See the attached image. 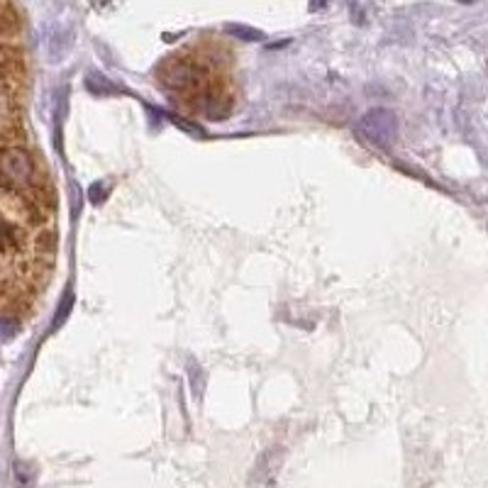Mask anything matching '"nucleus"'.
Returning a JSON list of instances; mask_svg holds the SVG:
<instances>
[{"label": "nucleus", "mask_w": 488, "mask_h": 488, "mask_svg": "<svg viewBox=\"0 0 488 488\" xmlns=\"http://www.w3.org/2000/svg\"><path fill=\"white\" fill-rule=\"evenodd\" d=\"M159 81L169 91L176 93H208V74L200 64L191 61L188 56H171L159 69Z\"/></svg>", "instance_id": "1"}, {"label": "nucleus", "mask_w": 488, "mask_h": 488, "mask_svg": "<svg viewBox=\"0 0 488 488\" xmlns=\"http://www.w3.org/2000/svg\"><path fill=\"white\" fill-rule=\"evenodd\" d=\"M34 183V161L20 147H6L0 151V191L25 193Z\"/></svg>", "instance_id": "2"}, {"label": "nucleus", "mask_w": 488, "mask_h": 488, "mask_svg": "<svg viewBox=\"0 0 488 488\" xmlns=\"http://www.w3.org/2000/svg\"><path fill=\"white\" fill-rule=\"evenodd\" d=\"M357 132L376 147H391L398 140V118L386 107H374L359 118Z\"/></svg>", "instance_id": "3"}, {"label": "nucleus", "mask_w": 488, "mask_h": 488, "mask_svg": "<svg viewBox=\"0 0 488 488\" xmlns=\"http://www.w3.org/2000/svg\"><path fill=\"white\" fill-rule=\"evenodd\" d=\"M20 244V235L17 230L6 220V218H0V252H10Z\"/></svg>", "instance_id": "4"}, {"label": "nucleus", "mask_w": 488, "mask_h": 488, "mask_svg": "<svg viewBox=\"0 0 488 488\" xmlns=\"http://www.w3.org/2000/svg\"><path fill=\"white\" fill-rule=\"evenodd\" d=\"M71 306H74V293L71 290H66V295L61 298V303H59V310H56V317H54V322H52V328L56 330L61 325V322L69 317V310H71Z\"/></svg>", "instance_id": "5"}, {"label": "nucleus", "mask_w": 488, "mask_h": 488, "mask_svg": "<svg viewBox=\"0 0 488 488\" xmlns=\"http://www.w3.org/2000/svg\"><path fill=\"white\" fill-rule=\"evenodd\" d=\"M20 330V322L10 315H0V339H10Z\"/></svg>", "instance_id": "6"}, {"label": "nucleus", "mask_w": 488, "mask_h": 488, "mask_svg": "<svg viewBox=\"0 0 488 488\" xmlns=\"http://www.w3.org/2000/svg\"><path fill=\"white\" fill-rule=\"evenodd\" d=\"M232 34H237V37H247V42H257V39H262V34L254 32V30H247V27H237V25H230L227 27Z\"/></svg>", "instance_id": "7"}]
</instances>
